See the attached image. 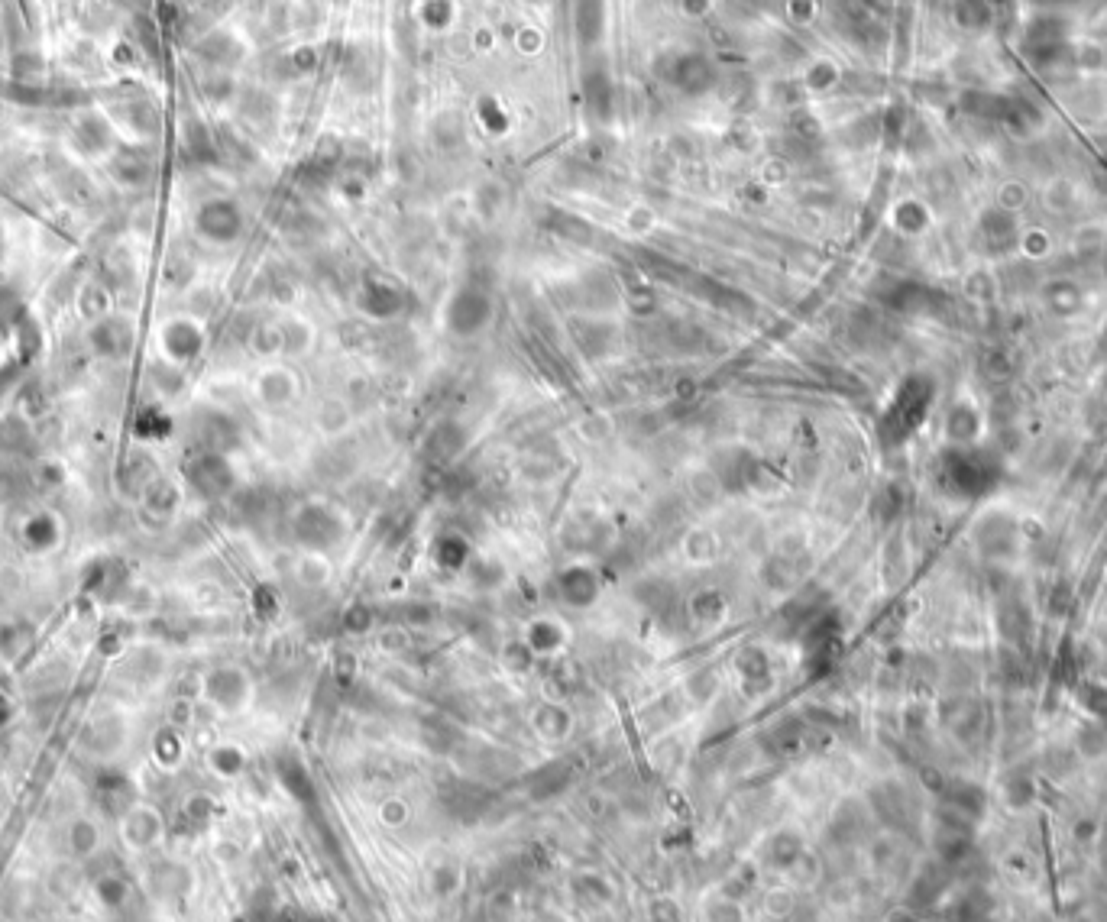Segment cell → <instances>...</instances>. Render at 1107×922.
<instances>
[{
  "label": "cell",
  "instance_id": "9c48e42d",
  "mask_svg": "<svg viewBox=\"0 0 1107 922\" xmlns=\"http://www.w3.org/2000/svg\"><path fill=\"white\" fill-rule=\"evenodd\" d=\"M17 298H13L10 288H0V337L7 334V330L17 324Z\"/></svg>",
  "mask_w": 1107,
  "mask_h": 922
},
{
  "label": "cell",
  "instance_id": "277c9868",
  "mask_svg": "<svg viewBox=\"0 0 1107 922\" xmlns=\"http://www.w3.org/2000/svg\"><path fill=\"white\" fill-rule=\"evenodd\" d=\"M198 224V233L201 237H208L214 243H227L237 237V227H240V217H237V208L230 201H208L204 208L198 211L195 217Z\"/></svg>",
  "mask_w": 1107,
  "mask_h": 922
},
{
  "label": "cell",
  "instance_id": "30bf717a",
  "mask_svg": "<svg viewBox=\"0 0 1107 922\" xmlns=\"http://www.w3.org/2000/svg\"><path fill=\"white\" fill-rule=\"evenodd\" d=\"M13 715H17V706L10 703L7 693H0V732H4V728L13 722Z\"/></svg>",
  "mask_w": 1107,
  "mask_h": 922
},
{
  "label": "cell",
  "instance_id": "7a4b0ae2",
  "mask_svg": "<svg viewBox=\"0 0 1107 922\" xmlns=\"http://www.w3.org/2000/svg\"><path fill=\"white\" fill-rule=\"evenodd\" d=\"M159 347H162V353H166V360L185 366V363H191L201 353L204 334H201V327L191 321V318H172V321L162 324V330H159Z\"/></svg>",
  "mask_w": 1107,
  "mask_h": 922
},
{
  "label": "cell",
  "instance_id": "52a82bcc",
  "mask_svg": "<svg viewBox=\"0 0 1107 922\" xmlns=\"http://www.w3.org/2000/svg\"><path fill=\"white\" fill-rule=\"evenodd\" d=\"M78 311L88 324L107 318V314H111V295H107V288L101 282H88L78 292Z\"/></svg>",
  "mask_w": 1107,
  "mask_h": 922
},
{
  "label": "cell",
  "instance_id": "3957f363",
  "mask_svg": "<svg viewBox=\"0 0 1107 922\" xmlns=\"http://www.w3.org/2000/svg\"><path fill=\"white\" fill-rule=\"evenodd\" d=\"M88 343H91V353L101 356V360H120L123 353H130L133 334L120 318L107 314V318L88 324Z\"/></svg>",
  "mask_w": 1107,
  "mask_h": 922
},
{
  "label": "cell",
  "instance_id": "8992f818",
  "mask_svg": "<svg viewBox=\"0 0 1107 922\" xmlns=\"http://www.w3.org/2000/svg\"><path fill=\"white\" fill-rule=\"evenodd\" d=\"M204 693H208L214 706L237 709L243 699V677L237 670H217L208 677V683H204Z\"/></svg>",
  "mask_w": 1107,
  "mask_h": 922
},
{
  "label": "cell",
  "instance_id": "5b68a950",
  "mask_svg": "<svg viewBox=\"0 0 1107 922\" xmlns=\"http://www.w3.org/2000/svg\"><path fill=\"white\" fill-rule=\"evenodd\" d=\"M120 832H123V842L130 848H149L162 832V819L156 809H149V806H130L127 813H123Z\"/></svg>",
  "mask_w": 1107,
  "mask_h": 922
},
{
  "label": "cell",
  "instance_id": "6da1fadb",
  "mask_svg": "<svg viewBox=\"0 0 1107 922\" xmlns=\"http://www.w3.org/2000/svg\"><path fill=\"white\" fill-rule=\"evenodd\" d=\"M20 544L26 554H52V550L62 547V538H65V528H62V518L52 512V508H39V512H30L23 521H20Z\"/></svg>",
  "mask_w": 1107,
  "mask_h": 922
},
{
  "label": "cell",
  "instance_id": "ba28073f",
  "mask_svg": "<svg viewBox=\"0 0 1107 922\" xmlns=\"http://www.w3.org/2000/svg\"><path fill=\"white\" fill-rule=\"evenodd\" d=\"M68 845H72L75 855H91V851H98V825L91 819H75L68 825Z\"/></svg>",
  "mask_w": 1107,
  "mask_h": 922
}]
</instances>
